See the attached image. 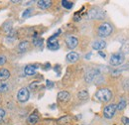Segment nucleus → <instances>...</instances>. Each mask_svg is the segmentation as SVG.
<instances>
[{
  "mask_svg": "<svg viewBox=\"0 0 129 125\" xmlns=\"http://www.w3.org/2000/svg\"><path fill=\"white\" fill-rule=\"evenodd\" d=\"M97 35L101 38H105V37H108L112 34L113 32V26L108 23V22H103L101 23L98 27H97Z\"/></svg>",
  "mask_w": 129,
  "mask_h": 125,
  "instance_id": "1",
  "label": "nucleus"
},
{
  "mask_svg": "<svg viewBox=\"0 0 129 125\" xmlns=\"http://www.w3.org/2000/svg\"><path fill=\"white\" fill-rule=\"evenodd\" d=\"M95 96L101 102H108L112 98V92L109 88H100L96 91Z\"/></svg>",
  "mask_w": 129,
  "mask_h": 125,
  "instance_id": "2",
  "label": "nucleus"
},
{
  "mask_svg": "<svg viewBox=\"0 0 129 125\" xmlns=\"http://www.w3.org/2000/svg\"><path fill=\"white\" fill-rule=\"evenodd\" d=\"M124 62H125V55L123 53H121V52L112 54L110 59H109V64L111 66H114V67L120 66Z\"/></svg>",
  "mask_w": 129,
  "mask_h": 125,
  "instance_id": "3",
  "label": "nucleus"
},
{
  "mask_svg": "<svg viewBox=\"0 0 129 125\" xmlns=\"http://www.w3.org/2000/svg\"><path fill=\"white\" fill-rule=\"evenodd\" d=\"M87 15H88V18L91 20H101L104 18L105 14L101 9H99L97 7H93L88 11Z\"/></svg>",
  "mask_w": 129,
  "mask_h": 125,
  "instance_id": "4",
  "label": "nucleus"
},
{
  "mask_svg": "<svg viewBox=\"0 0 129 125\" xmlns=\"http://www.w3.org/2000/svg\"><path fill=\"white\" fill-rule=\"evenodd\" d=\"M116 110H117L116 104H108L103 109V116L106 119H111V118H113V116L115 115Z\"/></svg>",
  "mask_w": 129,
  "mask_h": 125,
  "instance_id": "5",
  "label": "nucleus"
},
{
  "mask_svg": "<svg viewBox=\"0 0 129 125\" xmlns=\"http://www.w3.org/2000/svg\"><path fill=\"white\" fill-rule=\"evenodd\" d=\"M99 74H100V72L98 69H91L85 74L84 79L86 82H92L93 80H95L99 77Z\"/></svg>",
  "mask_w": 129,
  "mask_h": 125,
  "instance_id": "6",
  "label": "nucleus"
},
{
  "mask_svg": "<svg viewBox=\"0 0 129 125\" xmlns=\"http://www.w3.org/2000/svg\"><path fill=\"white\" fill-rule=\"evenodd\" d=\"M29 97H30V92H29L28 88H26V87L21 88L18 91V93H17V99L20 102H26V101H28Z\"/></svg>",
  "mask_w": 129,
  "mask_h": 125,
  "instance_id": "7",
  "label": "nucleus"
},
{
  "mask_svg": "<svg viewBox=\"0 0 129 125\" xmlns=\"http://www.w3.org/2000/svg\"><path fill=\"white\" fill-rule=\"evenodd\" d=\"M79 44V40L75 36H68L66 38V45L69 49H75Z\"/></svg>",
  "mask_w": 129,
  "mask_h": 125,
  "instance_id": "8",
  "label": "nucleus"
},
{
  "mask_svg": "<svg viewBox=\"0 0 129 125\" xmlns=\"http://www.w3.org/2000/svg\"><path fill=\"white\" fill-rule=\"evenodd\" d=\"M79 59H80V55L78 53H76V52H71L66 57L67 62H76L79 61Z\"/></svg>",
  "mask_w": 129,
  "mask_h": 125,
  "instance_id": "9",
  "label": "nucleus"
},
{
  "mask_svg": "<svg viewBox=\"0 0 129 125\" xmlns=\"http://www.w3.org/2000/svg\"><path fill=\"white\" fill-rule=\"evenodd\" d=\"M27 121H28V123L30 125H35L39 121V113L37 111H34L32 114L28 117Z\"/></svg>",
  "mask_w": 129,
  "mask_h": 125,
  "instance_id": "10",
  "label": "nucleus"
},
{
  "mask_svg": "<svg viewBox=\"0 0 129 125\" xmlns=\"http://www.w3.org/2000/svg\"><path fill=\"white\" fill-rule=\"evenodd\" d=\"M105 47H106V43H105L103 40H97V41L92 43V49H93V50L100 51V50L104 49Z\"/></svg>",
  "mask_w": 129,
  "mask_h": 125,
  "instance_id": "11",
  "label": "nucleus"
},
{
  "mask_svg": "<svg viewBox=\"0 0 129 125\" xmlns=\"http://www.w3.org/2000/svg\"><path fill=\"white\" fill-rule=\"evenodd\" d=\"M37 5L40 9H47L52 5V1L49 0H39L37 1Z\"/></svg>",
  "mask_w": 129,
  "mask_h": 125,
  "instance_id": "12",
  "label": "nucleus"
},
{
  "mask_svg": "<svg viewBox=\"0 0 129 125\" xmlns=\"http://www.w3.org/2000/svg\"><path fill=\"white\" fill-rule=\"evenodd\" d=\"M70 93L68 92V91H60L59 93H58V99L60 100V101H62V102H66V101H68L69 99H70Z\"/></svg>",
  "mask_w": 129,
  "mask_h": 125,
  "instance_id": "13",
  "label": "nucleus"
},
{
  "mask_svg": "<svg viewBox=\"0 0 129 125\" xmlns=\"http://www.w3.org/2000/svg\"><path fill=\"white\" fill-rule=\"evenodd\" d=\"M29 48H30V43H29L28 41H22V42L19 44V46H18V50H19L20 52L24 53V52L28 51Z\"/></svg>",
  "mask_w": 129,
  "mask_h": 125,
  "instance_id": "14",
  "label": "nucleus"
},
{
  "mask_svg": "<svg viewBox=\"0 0 129 125\" xmlns=\"http://www.w3.org/2000/svg\"><path fill=\"white\" fill-rule=\"evenodd\" d=\"M10 77V72L6 69H1L0 70V80H6Z\"/></svg>",
  "mask_w": 129,
  "mask_h": 125,
  "instance_id": "15",
  "label": "nucleus"
},
{
  "mask_svg": "<svg viewBox=\"0 0 129 125\" xmlns=\"http://www.w3.org/2000/svg\"><path fill=\"white\" fill-rule=\"evenodd\" d=\"M24 73H25L26 76H33L36 73V68L34 66H31V65L30 66H27L24 69Z\"/></svg>",
  "mask_w": 129,
  "mask_h": 125,
  "instance_id": "16",
  "label": "nucleus"
},
{
  "mask_svg": "<svg viewBox=\"0 0 129 125\" xmlns=\"http://www.w3.org/2000/svg\"><path fill=\"white\" fill-rule=\"evenodd\" d=\"M2 28H3V31L5 32V33H7V34L11 33V31H12V22H11V21L5 22V23L2 25Z\"/></svg>",
  "mask_w": 129,
  "mask_h": 125,
  "instance_id": "17",
  "label": "nucleus"
},
{
  "mask_svg": "<svg viewBox=\"0 0 129 125\" xmlns=\"http://www.w3.org/2000/svg\"><path fill=\"white\" fill-rule=\"evenodd\" d=\"M47 47L51 51H57V50L60 49V44H59L58 41H55V42H52V43H48Z\"/></svg>",
  "mask_w": 129,
  "mask_h": 125,
  "instance_id": "18",
  "label": "nucleus"
},
{
  "mask_svg": "<svg viewBox=\"0 0 129 125\" xmlns=\"http://www.w3.org/2000/svg\"><path fill=\"white\" fill-rule=\"evenodd\" d=\"M126 105H127V102H126V100L125 99H121L118 103H117V110L118 111H122V110H124L126 108Z\"/></svg>",
  "mask_w": 129,
  "mask_h": 125,
  "instance_id": "19",
  "label": "nucleus"
},
{
  "mask_svg": "<svg viewBox=\"0 0 129 125\" xmlns=\"http://www.w3.org/2000/svg\"><path fill=\"white\" fill-rule=\"evenodd\" d=\"M121 53H123L124 55L125 54H129V39L126 40L122 44V46H121Z\"/></svg>",
  "mask_w": 129,
  "mask_h": 125,
  "instance_id": "20",
  "label": "nucleus"
},
{
  "mask_svg": "<svg viewBox=\"0 0 129 125\" xmlns=\"http://www.w3.org/2000/svg\"><path fill=\"white\" fill-rule=\"evenodd\" d=\"M78 97L81 99V100H85V99H87L88 98V92H87V90H81L80 91L79 93H78Z\"/></svg>",
  "mask_w": 129,
  "mask_h": 125,
  "instance_id": "21",
  "label": "nucleus"
},
{
  "mask_svg": "<svg viewBox=\"0 0 129 125\" xmlns=\"http://www.w3.org/2000/svg\"><path fill=\"white\" fill-rule=\"evenodd\" d=\"M62 5H63V7H64L66 9H72L73 6H74V2L68 1V0H63L62 1Z\"/></svg>",
  "mask_w": 129,
  "mask_h": 125,
  "instance_id": "22",
  "label": "nucleus"
},
{
  "mask_svg": "<svg viewBox=\"0 0 129 125\" xmlns=\"http://www.w3.org/2000/svg\"><path fill=\"white\" fill-rule=\"evenodd\" d=\"M43 42H44V41H43L42 38H37V37H35L34 40H33V45L36 46V47H40V46L43 45Z\"/></svg>",
  "mask_w": 129,
  "mask_h": 125,
  "instance_id": "23",
  "label": "nucleus"
},
{
  "mask_svg": "<svg viewBox=\"0 0 129 125\" xmlns=\"http://www.w3.org/2000/svg\"><path fill=\"white\" fill-rule=\"evenodd\" d=\"M8 91V84L6 82H1L0 83V92H6Z\"/></svg>",
  "mask_w": 129,
  "mask_h": 125,
  "instance_id": "24",
  "label": "nucleus"
},
{
  "mask_svg": "<svg viewBox=\"0 0 129 125\" xmlns=\"http://www.w3.org/2000/svg\"><path fill=\"white\" fill-rule=\"evenodd\" d=\"M69 121H70L69 116H64V117H62L61 119H59V123H61V124H67Z\"/></svg>",
  "mask_w": 129,
  "mask_h": 125,
  "instance_id": "25",
  "label": "nucleus"
},
{
  "mask_svg": "<svg viewBox=\"0 0 129 125\" xmlns=\"http://www.w3.org/2000/svg\"><path fill=\"white\" fill-rule=\"evenodd\" d=\"M33 10L31 9V8H29V9H27V10H25L24 11V13L22 14V17L23 18H27L28 16H30V14H31V12H32Z\"/></svg>",
  "mask_w": 129,
  "mask_h": 125,
  "instance_id": "26",
  "label": "nucleus"
},
{
  "mask_svg": "<svg viewBox=\"0 0 129 125\" xmlns=\"http://www.w3.org/2000/svg\"><path fill=\"white\" fill-rule=\"evenodd\" d=\"M121 122L123 125H129V118L126 116H122L121 118Z\"/></svg>",
  "mask_w": 129,
  "mask_h": 125,
  "instance_id": "27",
  "label": "nucleus"
},
{
  "mask_svg": "<svg viewBox=\"0 0 129 125\" xmlns=\"http://www.w3.org/2000/svg\"><path fill=\"white\" fill-rule=\"evenodd\" d=\"M4 117H5V110L3 108H0V122L4 119Z\"/></svg>",
  "mask_w": 129,
  "mask_h": 125,
  "instance_id": "28",
  "label": "nucleus"
},
{
  "mask_svg": "<svg viewBox=\"0 0 129 125\" xmlns=\"http://www.w3.org/2000/svg\"><path fill=\"white\" fill-rule=\"evenodd\" d=\"M6 62H7L6 57H4V56H0V66H1V65H4V64H6Z\"/></svg>",
  "mask_w": 129,
  "mask_h": 125,
  "instance_id": "29",
  "label": "nucleus"
},
{
  "mask_svg": "<svg viewBox=\"0 0 129 125\" xmlns=\"http://www.w3.org/2000/svg\"><path fill=\"white\" fill-rule=\"evenodd\" d=\"M47 87H48V88L54 87V82H52V81H50V80H47Z\"/></svg>",
  "mask_w": 129,
  "mask_h": 125,
  "instance_id": "30",
  "label": "nucleus"
},
{
  "mask_svg": "<svg viewBox=\"0 0 129 125\" xmlns=\"http://www.w3.org/2000/svg\"><path fill=\"white\" fill-rule=\"evenodd\" d=\"M98 55H99L100 57H102V58H105V55H104V54H103L101 51H99V52H98Z\"/></svg>",
  "mask_w": 129,
  "mask_h": 125,
  "instance_id": "31",
  "label": "nucleus"
},
{
  "mask_svg": "<svg viewBox=\"0 0 129 125\" xmlns=\"http://www.w3.org/2000/svg\"><path fill=\"white\" fill-rule=\"evenodd\" d=\"M37 85H38V84H37V82H33L32 84H31V86H30V87H31V88H35Z\"/></svg>",
  "mask_w": 129,
  "mask_h": 125,
  "instance_id": "32",
  "label": "nucleus"
},
{
  "mask_svg": "<svg viewBox=\"0 0 129 125\" xmlns=\"http://www.w3.org/2000/svg\"><path fill=\"white\" fill-rule=\"evenodd\" d=\"M90 57H91V54H88V55H87V56H86L85 58H86V59H89Z\"/></svg>",
  "mask_w": 129,
  "mask_h": 125,
  "instance_id": "33",
  "label": "nucleus"
},
{
  "mask_svg": "<svg viewBox=\"0 0 129 125\" xmlns=\"http://www.w3.org/2000/svg\"><path fill=\"white\" fill-rule=\"evenodd\" d=\"M13 3H20V1H12Z\"/></svg>",
  "mask_w": 129,
  "mask_h": 125,
  "instance_id": "34",
  "label": "nucleus"
}]
</instances>
